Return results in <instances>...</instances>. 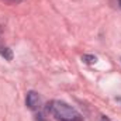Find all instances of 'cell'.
Segmentation results:
<instances>
[{"mask_svg": "<svg viewBox=\"0 0 121 121\" xmlns=\"http://www.w3.org/2000/svg\"><path fill=\"white\" fill-rule=\"evenodd\" d=\"M47 110L59 121H83L82 114L78 110L60 100H54L48 103Z\"/></svg>", "mask_w": 121, "mask_h": 121, "instance_id": "6da1fadb", "label": "cell"}, {"mask_svg": "<svg viewBox=\"0 0 121 121\" xmlns=\"http://www.w3.org/2000/svg\"><path fill=\"white\" fill-rule=\"evenodd\" d=\"M26 104L31 110L39 108V106H41V97H39V94L37 91H32V90L28 91L27 96H26Z\"/></svg>", "mask_w": 121, "mask_h": 121, "instance_id": "7a4b0ae2", "label": "cell"}, {"mask_svg": "<svg viewBox=\"0 0 121 121\" xmlns=\"http://www.w3.org/2000/svg\"><path fill=\"white\" fill-rule=\"evenodd\" d=\"M0 55L7 60H11L13 59V52L10 48H0Z\"/></svg>", "mask_w": 121, "mask_h": 121, "instance_id": "3957f363", "label": "cell"}, {"mask_svg": "<svg viewBox=\"0 0 121 121\" xmlns=\"http://www.w3.org/2000/svg\"><path fill=\"white\" fill-rule=\"evenodd\" d=\"M82 60H83L85 63L91 65V63H96V62H97V58H96L94 55H83V56H82Z\"/></svg>", "mask_w": 121, "mask_h": 121, "instance_id": "277c9868", "label": "cell"}, {"mask_svg": "<svg viewBox=\"0 0 121 121\" xmlns=\"http://www.w3.org/2000/svg\"><path fill=\"white\" fill-rule=\"evenodd\" d=\"M118 4H120V7H121V0H118Z\"/></svg>", "mask_w": 121, "mask_h": 121, "instance_id": "5b68a950", "label": "cell"}, {"mask_svg": "<svg viewBox=\"0 0 121 121\" xmlns=\"http://www.w3.org/2000/svg\"><path fill=\"white\" fill-rule=\"evenodd\" d=\"M120 100H121V99H120Z\"/></svg>", "mask_w": 121, "mask_h": 121, "instance_id": "8992f818", "label": "cell"}]
</instances>
